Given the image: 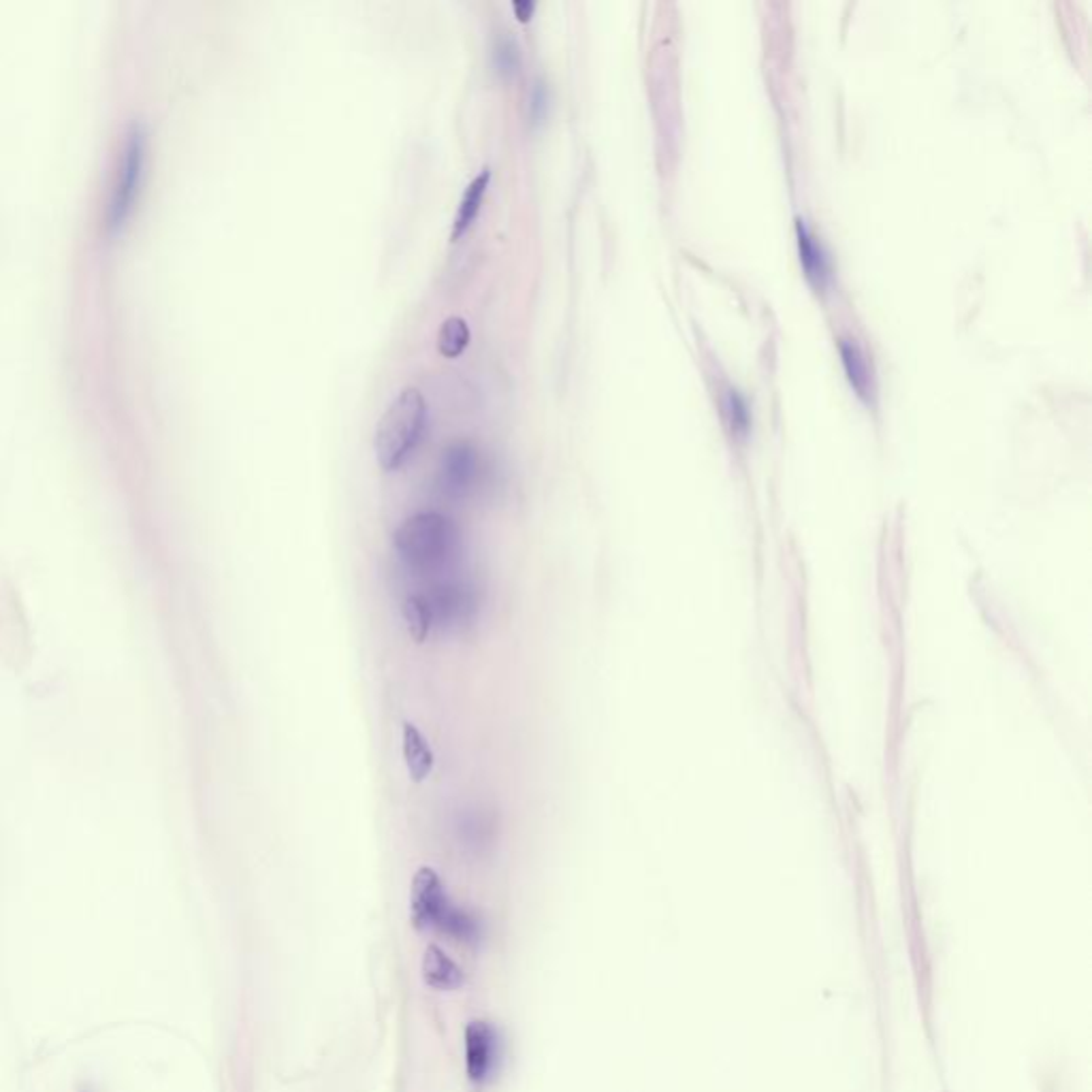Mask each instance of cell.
<instances>
[{
  "mask_svg": "<svg viewBox=\"0 0 1092 1092\" xmlns=\"http://www.w3.org/2000/svg\"><path fill=\"white\" fill-rule=\"evenodd\" d=\"M425 600L431 612L433 627L442 625V627L452 629L459 625H468L474 619L476 608H479V600H476L474 589L468 585H456V583L435 587L431 593L425 595Z\"/></svg>",
  "mask_w": 1092,
  "mask_h": 1092,
  "instance_id": "5b68a950",
  "label": "cell"
},
{
  "mask_svg": "<svg viewBox=\"0 0 1092 1092\" xmlns=\"http://www.w3.org/2000/svg\"><path fill=\"white\" fill-rule=\"evenodd\" d=\"M512 7H514L516 17L523 19V22H527V19L533 13V9H535V3H533V0H514Z\"/></svg>",
  "mask_w": 1092,
  "mask_h": 1092,
  "instance_id": "ac0fdd59",
  "label": "cell"
},
{
  "mask_svg": "<svg viewBox=\"0 0 1092 1092\" xmlns=\"http://www.w3.org/2000/svg\"><path fill=\"white\" fill-rule=\"evenodd\" d=\"M481 476V452L470 440H452L442 450L440 481L450 495H468Z\"/></svg>",
  "mask_w": 1092,
  "mask_h": 1092,
  "instance_id": "277c9868",
  "label": "cell"
},
{
  "mask_svg": "<svg viewBox=\"0 0 1092 1092\" xmlns=\"http://www.w3.org/2000/svg\"><path fill=\"white\" fill-rule=\"evenodd\" d=\"M495 1052V1032L487 1022H472L466 1030V1067L468 1076L474 1082H483L493 1069Z\"/></svg>",
  "mask_w": 1092,
  "mask_h": 1092,
  "instance_id": "52a82bcc",
  "label": "cell"
},
{
  "mask_svg": "<svg viewBox=\"0 0 1092 1092\" xmlns=\"http://www.w3.org/2000/svg\"><path fill=\"white\" fill-rule=\"evenodd\" d=\"M547 101H549V98H547V86H544V82H535L533 92H531V113H533L535 120H538V117H542L544 107H547Z\"/></svg>",
  "mask_w": 1092,
  "mask_h": 1092,
  "instance_id": "e0dca14e",
  "label": "cell"
},
{
  "mask_svg": "<svg viewBox=\"0 0 1092 1092\" xmlns=\"http://www.w3.org/2000/svg\"><path fill=\"white\" fill-rule=\"evenodd\" d=\"M404 617L408 623V632L414 643H425L429 632L433 629L431 612L427 606L425 595H410L404 604Z\"/></svg>",
  "mask_w": 1092,
  "mask_h": 1092,
  "instance_id": "5bb4252c",
  "label": "cell"
},
{
  "mask_svg": "<svg viewBox=\"0 0 1092 1092\" xmlns=\"http://www.w3.org/2000/svg\"><path fill=\"white\" fill-rule=\"evenodd\" d=\"M489 180H491V169L485 167V169H481L479 173H476L474 180L466 186V190L461 194L459 207H456L454 221H452V231H450L452 240H459V237L472 227L476 214H479V209H481V203L485 198Z\"/></svg>",
  "mask_w": 1092,
  "mask_h": 1092,
  "instance_id": "9c48e42d",
  "label": "cell"
},
{
  "mask_svg": "<svg viewBox=\"0 0 1092 1092\" xmlns=\"http://www.w3.org/2000/svg\"><path fill=\"white\" fill-rule=\"evenodd\" d=\"M841 354H843V363H845V369H847L851 385L856 387V391L860 395H868V391H870L868 363L864 359L862 348L858 346V342L856 340H847V337H841Z\"/></svg>",
  "mask_w": 1092,
  "mask_h": 1092,
  "instance_id": "7c38bea8",
  "label": "cell"
},
{
  "mask_svg": "<svg viewBox=\"0 0 1092 1092\" xmlns=\"http://www.w3.org/2000/svg\"><path fill=\"white\" fill-rule=\"evenodd\" d=\"M799 246H801V256H803V265L807 269V275L811 277L813 282H816L818 286H822L826 282L828 277V258H826V252L822 248V244L816 242V237H813L809 233V229L805 227L803 221H799Z\"/></svg>",
  "mask_w": 1092,
  "mask_h": 1092,
  "instance_id": "8fae6325",
  "label": "cell"
},
{
  "mask_svg": "<svg viewBox=\"0 0 1092 1092\" xmlns=\"http://www.w3.org/2000/svg\"><path fill=\"white\" fill-rule=\"evenodd\" d=\"M410 913L416 928H440L456 939L479 937V924L470 913L454 907L438 872L423 866L414 872L410 886Z\"/></svg>",
  "mask_w": 1092,
  "mask_h": 1092,
  "instance_id": "3957f363",
  "label": "cell"
},
{
  "mask_svg": "<svg viewBox=\"0 0 1092 1092\" xmlns=\"http://www.w3.org/2000/svg\"><path fill=\"white\" fill-rule=\"evenodd\" d=\"M144 161V133L139 127H135L129 133V139L122 150V161L117 167V180L113 184V196H111V216H122L127 209L133 188L137 186L139 171H142Z\"/></svg>",
  "mask_w": 1092,
  "mask_h": 1092,
  "instance_id": "8992f818",
  "label": "cell"
},
{
  "mask_svg": "<svg viewBox=\"0 0 1092 1092\" xmlns=\"http://www.w3.org/2000/svg\"><path fill=\"white\" fill-rule=\"evenodd\" d=\"M423 980L435 990H454L464 984V973L440 947L429 945L423 956Z\"/></svg>",
  "mask_w": 1092,
  "mask_h": 1092,
  "instance_id": "30bf717a",
  "label": "cell"
},
{
  "mask_svg": "<svg viewBox=\"0 0 1092 1092\" xmlns=\"http://www.w3.org/2000/svg\"><path fill=\"white\" fill-rule=\"evenodd\" d=\"M726 408H728V412L732 416V427L734 429H745L747 421H749V412H747L743 397L737 391H730Z\"/></svg>",
  "mask_w": 1092,
  "mask_h": 1092,
  "instance_id": "2e32d148",
  "label": "cell"
},
{
  "mask_svg": "<svg viewBox=\"0 0 1092 1092\" xmlns=\"http://www.w3.org/2000/svg\"><path fill=\"white\" fill-rule=\"evenodd\" d=\"M470 344V327L461 316H448L438 331V348L444 356H459Z\"/></svg>",
  "mask_w": 1092,
  "mask_h": 1092,
  "instance_id": "4fadbf2b",
  "label": "cell"
},
{
  "mask_svg": "<svg viewBox=\"0 0 1092 1092\" xmlns=\"http://www.w3.org/2000/svg\"><path fill=\"white\" fill-rule=\"evenodd\" d=\"M427 427V402L419 389L406 387L393 397L375 425L373 448L381 468L393 472L406 464Z\"/></svg>",
  "mask_w": 1092,
  "mask_h": 1092,
  "instance_id": "7a4b0ae2",
  "label": "cell"
},
{
  "mask_svg": "<svg viewBox=\"0 0 1092 1092\" xmlns=\"http://www.w3.org/2000/svg\"><path fill=\"white\" fill-rule=\"evenodd\" d=\"M493 63H495V67H498V71L502 75H512L516 69H519V63H521L519 46H516V41L508 32H504V34H500L498 38H495Z\"/></svg>",
  "mask_w": 1092,
  "mask_h": 1092,
  "instance_id": "9a60e30c",
  "label": "cell"
},
{
  "mask_svg": "<svg viewBox=\"0 0 1092 1092\" xmlns=\"http://www.w3.org/2000/svg\"><path fill=\"white\" fill-rule=\"evenodd\" d=\"M402 741H404L402 749H404V760L408 766L410 779L414 783H423L433 770V753L429 749V743L423 737V732L408 722L404 724Z\"/></svg>",
  "mask_w": 1092,
  "mask_h": 1092,
  "instance_id": "ba28073f",
  "label": "cell"
},
{
  "mask_svg": "<svg viewBox=\"0 0 1092 1092\" xmlns=\"http://www.w3.org/2000/svg\"><path fill=\"white\" fill-rule=\"evenodd\" d=\"M393 544L400 560L414 572H435L452 562L459 553L461 533L448 516L421 512L397 527Z\"/></svg>",
  "mask_w": 1092,
  "mask_h": 1092,
  "instance_id": "6da1fadb",
  "label": "cell"
}]
</instances>
